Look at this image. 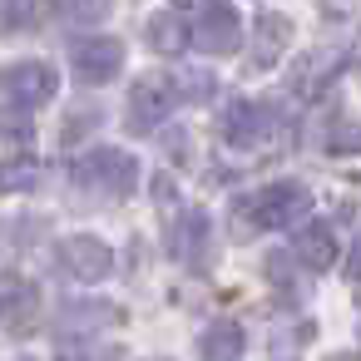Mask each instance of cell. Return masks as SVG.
Listing matches in <instances>:
<instances>
[{"instance_id": "obj_1", "label": "cell", "mask_w": 361, "mask_h": 361, "mask_svg": "<svg viewBox=\"0 0 361 361\" xmlns=\"http://www.w3.org/2000/svg\"><path fill=\"white\" fill-rule=\"evenodd\" d=\"M307 213H312V193L302 183H292V178L267 183V188H257V193L243 198V218L252 228H297Z\"/></svg>"}, {"instance_id": "obj_2", "label": "cell", "mask_w": 361, "mask_h": 361, "mask_svg": "<svg viewBox=\"0 0 361 361\" xmlns=\"http://www.w3.org/2000/svg\"><path fill=\"white\" fill-rule=\"evenodd\" d=\"M75 183L90 188V193L124 198V193H134V183H139V164H134L124 149H90V154L75 164Z\"/></svg>"}, {"instance_id": "obj_3", "label": "cell", "mask_w": 361, "mask_h": 361, "mask_svg": "<svg viewBox=\"0 0 361 361\" xmlns=\"http://www.w3.org/2000/svg\"><path fill=\"white\" fill-rule=\"evenodd\" d=\"M178 109V80H169V75H139L134 85H129V129L134 134H154L169 114Z\"/></svg>"}, {"instance_id": "obj_4", "label": "cell", "mask_w": 361, "mask_h": 361, "mask_svg": "<svg viewBox=\"0 0 361 361\" xmlns=\"http://www.w3.org/2000/svg\"><path fill=\"white\" fill-rule=\"evenodd\" d=\"M188 40L203 55H233L243 45V20H238L233 6H223V0H198V16H193Z\"/></svg>"}, {"instance_id": "obj_5", "label": "cell", "mask_w": 361, "mask_h": 361, "mask_svg": "<svg viewBox=\"0 0 361 361\" xmlns=\"http://www.w3.org/2000/svg\"><path fill=\"white\" fill-rule=\"evenodd\" d=\"M0 90H6V99H11L16 109H40V104L55 99L60 80H55V70H50L45 60H20V65H11V70H0Z\"/></svg>"}, {"instance_id": "obj_6", "label": "cell", "mask_w": 361, "mask_h": 361, "mask_svg": "<svg viewBox=\"0 0 361 361\" xmlns=\"http://www.w3.org/2000/svg\"><path fill=\"white\" fill-rule=\"evenodd\" d=\"M55 262H60V272L65 277H75V282H104L109 277V267H114V252H109V243L104 238H65L60 247H55Z\"/></svg>"}, {"instance_id": "obj_7", "label": "cell", "mask_w": 361, "mask_h": 361, "mask_svg": "<svg viewBox=\"0 0 361 361\" xmlns=\"http://www.w3.org/2000/svg\"><path fill=\"white\" fill-rule=\"evenodd\" d=\"M70 65L85 85H109L119 70H124V45L109 40V35H94V40H80L70 50Z\"/></svg>"}, {"instance_id": "obj_8", "label": "cell", "mask_w": 361, "mask_h": 361, "mask_svg": "<svg viewBox=\"0 0 361 361\" xmlns=\"http://www.w3.org/2000/svg\"><path fill=\"white\" fill-rule=\"evenodd\" d=\"M203 247H213V233H208V218L198 213V208H183L178 218H173V228H169V252L178 257V262H188V267H203L213 252H203Z\"/></svg>"}, {"instance_id": "obj_9", "label": "cell", "mask_w": 361, "mask_h": 361, "mask_svg": "<svg viewBox=\"0 0 361 361\" xmlns=\"http://www.w3.org/2000/svg\"><path fill=\"white\" fill-rule=\"evenodd\" d=\"M287 45H292V25H287V16L262 11V16L252 20V60H247V70H267V65H277V60L287 55Z\"/></svg>"}, {"instance_id": "obj_10", "label": "cell", "mask_w": 361, "mask_h": 361, "mask_svg": "<svg viewBox=\"0 0 361 361\" xmlns=\"http://www.w3.org/2000/svg\"><path fill=\"white\" fill-rule=\"evenodd\" d=\"M267 124H272V119H267V109H262V104L238 99V104L223 114V124H218V129H223V139H228L233 149H257V144L267 139Z\"/></svg>"}, {"instance_id": "obj_11", "label": "cell", "mask_w": 361, "mask_h": 361, "mask_svg": "<svg viewBox=\"0 0 361 361\" xmlns=\"http://www.w3.org/2000/svg\"><path fill=\"white\" fill-rule=\"evenodd\" d=\"M292 257H297L307 272H326V267L336 262V233H331V223H307V218H302V233H297V243H292Z\"/></svg>"}, {"instance_id": "obj_12", "label": "cell", "mask_w": 361, "mask_h": 361, "mask_svg": "<svg viewBox=\"0 0 361 361\" xmlns=\"http://www.w3.org/2000/svg\"><path fill=\"white\" fill-rule=\"evenodd\" d=\"M40 292L30 287V282H11V297H6V322H11V331L16 336H30L35 326H40Z\"/></svg>"}, {"instance_id": "obj_13", "label": "cell", "mask_w": 361, "mask_h": 361, "mask_svg": "<svg viewBox=\"0 0 361 361\" xmlns=\"http://www.w3.org/2000/svg\"><path fill=\"white\" fill-rule=\"evenodd\" d=\"M144 35H149V50H159V55H183V45H188V25L178 20V11H159Z\"/></svg>"}, {"instance_id": "obj_14", "label": "cell", "mask_w": 361, "mask_h": 361, "mask_svg": "<svg viewBox=\"0 0 361 361\" xmlns=\"http://www.w3.org/2000/svg\"><path fill=\"white\" fill-rule=\"evenodd\" d=\"M198 351H203V356H218V361L243 356V326H233V322H213V326L198 336Z\"/></svg>"}, {"instance_id": "obj_15", "label": "cell", "mask_w": 361, "mask_h": 361, "mask_svg": "<svg viewBox=\"0 0 361 361\" xmlns=\"http://www.w3.org/2000/svg\"><path fill=\"white\" fill-rule=\"evenodd\" d=\"M30 16H25V0H0V35H11V30H25Z\"/></svg>"}, {"instance_id": "obj_16", "label": "cell", "mask_w": 361, "mask_h": 361, "mask_svg": "<svg viewBox=\"0 0 361 361\" xmlns=\"http://www.w3.org/2000/svg\"><path fill=\"white\" fill-rule=\"evenodd\" d=\"M55 6H60L65 16H75V20H99V16L109 11V0H55Z\"/></svg>"}, {"instance_id": "obj_17", "label": "cell", "mask_w": 361, "mask_h": 361, "mask_svg": "<svg viewBox=\"0 0 361 361\" xmlns=\"http://www.w3.org/2000/svg\"><path fill=\"white\" fill-rule=\"evenodd\" d=\"M331 154H351L356 149V129H351V114H341V124H336V139L326 144Z\"/></svg>"}, {"instance_id": "obj_18", "label": "cell", "mask_w": 361, "mask_h": 361, "mask_svg": "<svg viewBox=\"0 0 361 361\" xmlns=\"http://www.w3.org/2000/svg\"><path fill=\"white\" fill-rule=\"evenodd\" d=\"M213 94H218V80H213V75H188V99L203 104V99H213Z\"/></svg>"}]
</instances>
